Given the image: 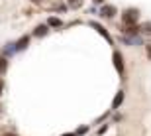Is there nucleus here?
<instances>
[{
  "label": "nucleus",
  "instance_id": "obj_1",
  "mask_svg": "<svg viewBox=\"0 0 151 136\" xmlns=\"http://www.w3.org/2000/svg\"><path fill=\"white\" fill-rule=\"evenodd\" d=\"M137 20H139V12L135 10V8H128V10L124 12V24L126 26H134Z\"/></svg>",
  "mask_w": 151,
  "mask_h": 136
},
{
  "label": "nucleus",
  "instance_id": "obj_2",
  "mask_svg": "<svg viewBox=\"0 0 151 136\" xmlns=\"http://www.w3.org/2000/svg\"><path fill=\"white\" fill-rule=\"evenodd\" d=\"M112 59H114V67H116V71L120 75H124V57H122V53H120V51H114Z\"/></svg>",
  "mask_w": 151,
  "mask_h": 136
},
{
  "label": "nucleus",
  "instance_id": "obj_3",
  "mask_svg": "<svg viewBox=\"0 0 151 136\" xmlns=\"http://www.w3.org/2000/svg\"><path fill=\"white\" fill-rule=\"evenodd\" d=\"M90 28H94L96 32H98V34H100L102 38H104V40L112 44V36H110V34L106 32V28H104V26H100V24H96V22H90Z\"/></svg>",
  "mask_w": 151,
  "mask_h": 136
},
{
  "label": "nucleus",
  "instance_id": "obj_4",
  "mask_svg": "<svg viewBox=\"0 0 151 136\" xmlns=\"http://www.w3.org/2000/svg\"><path fill=\"white\" fill-rule=\"evenodd\" d=\"M114 14H116V8H114L112 4H106L100 8V16L102 18H114Z\"/></svg>",
  "mask_w": 151,
  "mask_h": 136
},
{
  "label": "nucleus",
  "instance_id": "obj_5",
  "mask_svg": "<svg viewBox=\"0 0 151 136\" xmlns=\"http://www.w3.org/2000/svg\"><path fill=\"white\" fill-rule=\"evenodd\" d=\"M122 41H124V44H128V45H141V38L137 34H135V36H124Z\"/></svg>",
  "mask_w": 151,
  "mask_h": 136
},
{
  "label": "nucleus",
  "instance_id": "obj_6",
  "mask_svg": "<svg viewBox=\"0 0 151 136\" xmlns=\"http://www.w3.org/2000/svg\"><path fill=\"white\" fill-rule=\"evenodd\" d=\"M28 41H29V38H28V36H24V38L18 41V44H14V51H22V49H26V47H28Z\"/></svg>",
  "mask_w": 151,
  "mask_h": 136
},
{
  "label": "nucleus",
  "instance_id": "obj_7",
  "mask_svg": "<svg viewBox=\"0 0 151 136\" xmlns=\"http://www.w3.org/2000/svg\"><path fill=\"white\" fill-rule=\"evenodd\" d=\"M122 103H124V91H118L116 97H114V101H112V108H118Z\"/></svg>",
  "mask_w": 151,
  "mask_h": 136
},
{
  "label": "nucleus",
  "instance_id": "obj_8",
  "mask_svg": "<svg viewBox=\"0 0 151 136\" xmlns=\"http://www.w3.org/2000/svg\"><path fill=\"white\" fill-rule=\"evenodd\" d=\"M45 34H47V26H37V28H35V32H34L35 38H43Z\"/></svg>",
  "mask_w": 151,
  "mask_h": 136
},
{
  "label": "nucleus",
  "instance_id": "obj_9",
  "mask_svg": "<svg viewBox=\"0 0 151 136\" xmlns=\"http://www.w3.org/2000/svg\"><path fill=\"white\" fill-rule=\"evenodd\" d=\"M6 67H8V61H6V57H0V75L6 71Z\"/></svg>",
  "mask_w": 151,
  "mask_h": 136
},
{
  "label": "nucleus",
  "instance_id": "obj_10",
  "mask_svg": "<svg viewBox=\"0 0 151 136\" xmlns=\"http://www.w3.org/2000/svg\"><path fill=\"white\" fill-rule=\"evenodd\" d=\"M69 6L71 8H78V6H83V0H67Z\"/></svg>",
  "mask_w": 151,
  "mask_h": 136
},
{
  "label": "nucleus",
  "instance_id": "obj_11",
  "mask_svg": "<svg viewBox=\"0 0 151 136\" xmlns=\"http://www.w3.org/2000/svg\"><path fill=\"white\" fill-rule=\"evenodd\" d=\"M61 20H59V18H49V26H55V28H59V26H61Z\"/></svg>",
  "mask_w": 151,
  "mask_h": 136
},
{
  "label": "nucleus",
  "instance_id": "obj_12",
  "mask_svg": "<svg viewBox=\"0 0 151 136\" xmlns=\"http://www.w3.org/2000/svg\"><path fill=\"white\" fill-rule=\"evenodd\" d=\"M141 30H143L145 34H151V22H145L143 26H141Z\"/></svg>",
  "mask_w": 151,
  "mask_h": 136
},
{
  "label": "nucleus",
  "instance_id": "obj_13",
  "mask_svg": "<svg viewBox=\"0 0 151 136\" xmlns=\"http://www.w3.org/2000/svg\"><path fill=\"white\" fill-rule=\"evenodd\" d=\"M84 132H86V128H84V126H83V128H78V130L75 132V134H84Z\"/></svg>",
  "mask_w": 151,
  "mask_h": 136
},
{
  "label": "nucleus",
  "instance_id": "obj_14",
  "mask_svg": "<svg viewBox=\"0 0 151 136\" xmlns=\"http://www.w3.org/2000/svg\"><path fill=\"white\" fill-rule=\"evenodd\" d=\"M2 91H4V83H2V79H0V95H2Z\"/></svg>",
  "mask_w": 151,
  "mask_h": 136
},
{
  "label": "nucleus",
  "instance_id": "obj_15",
  "mask_svg": "<svg viewBox=\"0 0 151 136\" xmlns=\"http://www.w3.org/2000/svg\"><path fill=\"white\" fill-rule=\"evenodd\" d=\"M63 136H77L75 132H69V134H63Z\"/></svg>",
  "mask_w": 151,
  "mask_h": 136
},
{
  "label": "nucleus",
  "instance_id": "obj_16",
  "mask_svg": "<svg viewBox=\"0 0 151 136\" xmlns=\"http://www.w3.org/2000/svg\"><path fill=\"white\" fill-rule=\"evenodd\" d=\"M4 136H16V134H4Z\"/></svg>",
  "mask_w": 151,
  "mask_h": 136
},
{
  "label": "nucleus",
  "instance_id": "obj_17",
  "mask_svg": "<svg viewBox=\"0 0 151 136\" xmlns=\"http://www.w3.org/2000/svg\"><path fill=\"white\" fill-rule=\"evenodd\" d=\"M32 2H41V0H32Z\"/></svg>",
  "mask_w": 151,
  "mask_h": 136
},
{
  "label": "nucleus",
  "instance_id": "obj_18",
  "mask_svg": "<svg viewBox=\"0 0 151 136\" xmlns=\"http://www.w3.org/2000/svg\"><path fill=\"white\" fill-rule=\"evenodd\" d=\"M0 111H2V107H0Z\"/></svg>",
  "mask_w": 151,
  "mask_h": 136
}]
</instances>
